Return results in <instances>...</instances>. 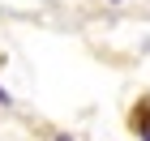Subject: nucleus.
<instances>
[{"label": "nucleus", "mask_w": 150, "mask_h": 141, "mask_svg": "<svg viewBox=\"0 0 150 141\" xmlns=\"http://www.w3.org/2000/svg\"><path fill=\"white\" fill-rule=\"evenodd\" d=\"M56 141H73V137H56Z\"/></svg>", "instance_id": "nucleus-2"}, {"label": "nucleus", "mask_w": 150, "mask_h": 141, "mask_svg": "<svg viewBox=\"0 0 150 141\" xmlns=\"http://www.w3.org/2000/svg\"><path fill=\"white\" fill-rule=\"evenodd\" d=\"M4 98H9V94H4V90H0V103H4Z\"/></svg>", "instance_id": "nucleus-1"}]
</instances>
